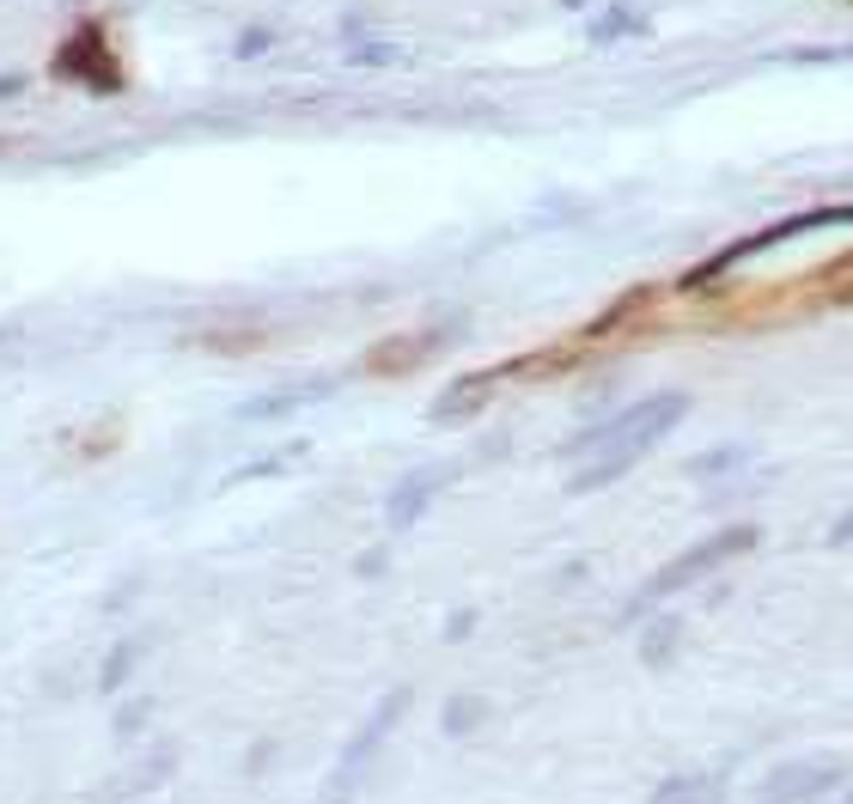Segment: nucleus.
<instances>
[{"mask_svg":"<svg viewBox=\"0 0 853 804\" xmlns=\"http://www.w3.org/2000/svg\"><path fill=\"white\" fill-rule=\"evenodd\" d=\"M689 414V396L683 391H658V396H640L628 402V409L604 414V421L579 426L573 439H567V451H579V458H622V463H640L646 451L658 445V439L670 433V426Z\"/></svg>","mask_w":853,"mask_h":804,"instance_id":"f257e3e1","label":"nucleus"},{"mask_svg":"<svg viewBox=\"0 0 853 804\" xmlns=\"http://www.w3.org/2000/svg\"><path fill=\"white\" fill-rule=\"evenodd\" d=\"M756 542H762V530H756V524H726V530H714L707 542H695V549H683V555H677V561L658 567V573L635 591V604L622 609V621H640L653 604H665V598H677V591H689L695 579H707L714 567H726L732 555H749Z\"/></svg>","mask_w":853,"mask_h":804,"instance_id":"f03ea898","label":"nucleus"},{"mask_svg":"<svg viewBox=\"0 0 853 804\" xmlns=\"http://www.w3.org/2000/svg\"><path fill=\"white\" fill-rule=\"evenodd\" d=\"M409 707H415V689H409V683H396V689L384 695V702L372 707L366 719H360V732L342 744V756H335V768H330V781H323V798H317V804H347V798L360 793L366 768L379 762V749L391 744V732L403 725V713H409Z\"/></svg>","mask_w":853,"mask_h":804,"instance_id":"7ed1b4c3","label":"nucleus"},{"mask_svg":"<svg viewBox=\"0 0 853 804\" xmlns=\"http://www.w3.org/2000/svg\"><path fill=\"white\" fill-rule=\"evenodd\" d=\"M458 482V463H426V470H409L403 482L384 494V524L403 537V530H415L421 518H426V506L439 500V488H451Z\"/></svg>","mask_w":853,"mask_h":804,"instance_id":"20e7f679","label":"nucleus"},{"mask_svg":"<svg viewBox=\"0 0 853 804\" xmlns=\"http://www.w3.org/2000/svg\"><path fill=\"white\" fill-rule=\"evenodd\" d=\"M835 786H847L842 762H786V768H774L768 781H762L756 804H817L823 793H835Z\"/></svg>","mask_w":853,"mask_h":804,"instance_id":"39448f33","label":"nucleus"},{"mask_svg":"<svg viewBox=\"0 0 853 804\" xmlns=\"http://www.w3.org/2000/svg\"><path fill=\"white\" fill-rule=\"evenodd\" d=\"M726 798V768L707 774H670V781L653 786V804H719Z\"/></svg>","mask_w":853,"mask_h":804,"instance_id":"423d86ee","label":"nucleus"},{"mask_svg":"<svg viewBox=\"0 0 853 804\" xmlns=\"http://www.w3.org/2000/svg\"><path fill=\"white\" fill-rule=\"evenodd\" d=\"M323 391H335V379H305V384H287V391H268L263 402H244L238 421H281V414L305 409V402H317Z\"/></svg>","mask_w":853,"mask_h":804,"instance_id":"0eeeda50","label":"nucleus"},{"mask_svg":"<svg viewBox=\"0 0 853 804\" xmlns=\"http://www.w3.org/2000/svg\"><path fill=\"white\" fill-rule=\"evenodd\" d=\"M494 384H500V372H475V379H458L445 396L433 402V421L445 426V421H463V414H475V409L488 402V391H494Z\"/></svg>","mask_w":853,"mask_h":804,"instance_id":"6e6552de","label":"nucleus"},{"mask_svg":"<svg viewBox=\"0 0 853 804\" xmlns=\"http://www.w3.org/2000/svg\"><path fill=\"white\" fill-rule=\"evenodd\" d=\"M140 653H147L140 640H116L105 653V665H98V695H128V683L140 670Z\"/></svg>","mask_w":853,"mask_h":804,"instance_id":"1a4fd4ad","label":"nucleus"},{"mask_svg":"<svg viewBox=\"0 0 853 804\" xmlns=\"http://www.w3.org/2000/svg\"><path fill=\"white\" fill-rule=\"evenodd\" d=\"M677 646H683V621H677V616L646 621V634H640V665H646V670H665L670 658H677Z\"/></svg>","mask_w":853,"mask_h":804,"instance_id":"9d476101","label":"nucleus"},{"mask_svg":"<svg viewBox=\"0 0 853 804\" xmlns=\"http://www.w3.org/2000/svg\"><path fill=\"white\" fill-rule=\"evenodd\" d=\"M488 725V702L482 695H451L445 713H439V732L445 737H475Z\"/></svg>","mask_w":853,"mask_h":804,"instance_id":"9b49d317","label":"nucleus"},{"mask_svg":"<svg viewBox=\"0 0 853 804\" xmlns=\"http://www.w3.org/2000/svg\"><path fill=\"white\" fill-rule=\"evenodd\" d=\"M744 463H749V445H714V451H702V458H689V475L695 482H719V475L744 470Z\"/></svg>","mask_w":853,"mask_h":804,"instance_id":"f8f14e48","label":"nucleus"},{"mask_svg":"<svg viewBox=\"0 0 853 804\" xmlns=\"http://www.w3.org/2000/svg\"><path fill=\"white\" fill-rule=\"evenodd\" d=\"M171 774H177V756H171V749H159V756H153L147 768H135V774H128V781H122V793H159V786L171 781Z\"/></svg>","mask_w":853,"mask_h":804,"instance_id":"ddd939ff","label":"nucleus"},{"mask_svg":"<svg viewBox=\"0 0 853 804\" xmlns=\"http://www.w3.org/2000/svg\"><path fill=\"white\" fill-rule=\"evenodd\" d=\"M147 725H153V702H147V695H128V702L116 707L110 732H116V737H135V732H147Z\"/></svg>","mask_w":853,"mask_h":804,"instance_id":"4468645a","label":"nucleus"},{"mask_svg":"<svg viewBox=\"0 0 853 804\" xmlns=\"http://www.w3.org/2000/svg\"><path fill=\"white\" fill-rule=\"evenodd\" d=\"M275 737H263V744H251V756H244V774H251V781H263V774H268V762H275Z\"/></svg>","mask_w":853,"mask_h":804,"instance_id":"2eb2a0df","label":"nucleus"},{"mask_svg":"<svg viewBox=\"0 0 853 804\" xmlns=\"http://www.w3.org/2000/svg\"><path fill=\"white\" fill-rule=\"evenodd\" d=\"M475 621H482L475 609H451V616H445V640H451V646H458V640H470V634H475Z\"/></svg>","mask_w":853,"mask_h":804,"instance_id":"dca6fc26","label":"nucleus"},{"mask_svg":"<svg viewBox=\"0 0 853 804\" xmlns=\"http://www.w3.org/2000/svg\"><path fill=\"white\" fill-rule=\"evenodd\" d=\"M384 567H391V555H384V549H366V555L354 561V573H360V579H379Z\"/></svg>","mask_w":853,"mask_h":804,"instance_id":"f3484780","label":"nucleus"},{"mask_svg":"<svg viewBox=\"0 0 853 804\" xmlns=\"http://www.w3.org/2000/svg\"><path fill=\"white\" fill-rule=\"evenodd\" d=\"M830 549H853V506H847V512L830 524Z\"/></svg>","mask_w":853,"mask_h":804,"instance_id":"a211bd4d","label":"nucleus"},{"mask_svg":"<svg viewBox=\"0 0 853 804\" xmlns=\"http://www.w3.org/2000/svg\"><path fill=\"white\" fill-rule=\"evenodd\" d=\"M835 804H853V786H847V793H842V798H835Z\"/></svg>","mask_w":853,"mask_h":804,"instance_id":"6ab92c4d","label":"nucleus"}]
</instances>
